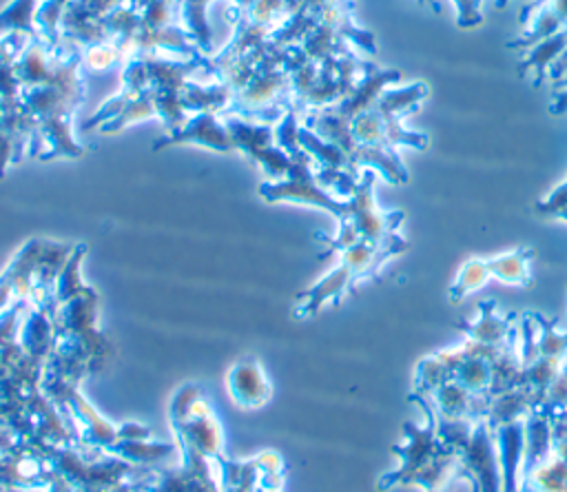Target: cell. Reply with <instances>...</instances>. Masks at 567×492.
<instances>
[{
  "instance_id": "cell-5",
  "label": "cell",
  "mask_w": 567,
  "mask_h": 492,
  "mask_svg": "<svg viewBox=\"0 0 567 492\" xmlns=\"http://www.w3.org/2000/svg\"><path fill=\"white\" fill-rule=\"evenodd\" d=\"M532 262H534L532 246H520L492 257H472L458 268L447 290V297L452 304H458L467 295L483 288L489 279H496L507 286L525 288L532 281Z\"/></svg>"
},
{
  "instance_id": "cell-10",
  "label": "cell",
  "mask_w": 567,
  "mask_h": 492,
  "mask_svg": "<svg viewBox=\"0 0 567 492\" xmlns=\"http://www.w3.org/2000/svg\"><path fill=\"white\" fill-rule=\"evenodd\" d=\"M42 0H9L0 9V33H35V11Z\"/></svg>"
},
{
  "instance_id": "cell-2",
  "label": "cell",
  "mask_w": 567,
  "mask_h": 492,
  "mask_svg": "<svg viewBox=\"0 0 567 492\" xmlns=\"http://www.w3.org/2000/svg\"><path fill=\"white\" fill-rule=\"evenodd\" d=\"M392 452L399 457V468L383 474L379 490L416 485L421 492H443L454 479H463L456 448L439 434L432 419L425 428L405 423V441L394 445Z\"/></svg>"
},
{
  "instance_id": "cell-1",
  "label": "cell",
  "mask_w": 567,
  "mask_h": 492,
  "mask_svg": "<svg viewBox=\"0 0 567 492\" xmlns=\"http://www.w3.org/2000/svg\"><path fill=\"white\" fill-rule=\"evenodd\" d=\"M16 73L29 131L27 155L38 160L82 157L84 146L73 133L75 113L86 98L82 49L71 42L51 47L40 35H29L16 55Z\"/></svg>"
},
{
  "instance_id": "cell-6",
  "label": "cell",
  "mask_w": 567,
  "mask_h": 492,
  "mask_svg": "<svg viewBox=\"0 0 567 492\" xmlns=\"http://www.w3.org/2000/svg\"><path fill=\"white\" fill-rule=\"evenodd\" d=\"M233 148L257 162L270 182L281 180L290 168V155L277 144L275 124L255 122L239 115H224Z\"/></svg>"
},
{
  "instance_id": "cell-7",
  "label": "cell",
  "mask_w": 567,
  "mask_h": 492,
  "mask_svg": "<svg viewBox=\"0 0 567 492\" xmlns=\"http://www.w3.org/2000/svg\"><path fill=\"white\" fill-rule=\"evenodd\" d=\"M295 11L310 18L315 24L337 31L361 53H374V38L357 22L352 0H295Z\"/></svg>"
},
{
  "instance_id": "cell-4",
  "label": "cell",
  "mask_w": 567,
  "mask_h": 492,
  "mask_svg": "<svg viewBox=\"0 0 567 492\" xmlns=\"http://www.w3.org/2000/svg\"><path fill=\"white\" fill-rule=\"evenodd\" d=\"M405 250L408 248L403 246H381L372 242H357L343 248L339 253V262L334 264V268L297 297L295 312L299 317H308L328 304H337L357 281L377 277L385 262Z\"/></svg>"
},
{
  "instance_id": "cell-11",
  "label": "cell",
  "mask_w": 567,
  "mask_h": 492,
  "mask_svg": "<svg viewBox=\"0 0 567 492\" xmlns=\"http://www.w3.org/2000/svg\"><path fill=\"white\" fill-rule=\"evenodd\" d=\"M69 2L71 0H42L35 11V33L51 47H60L64 42L60 33V22Z\"/></svg>"
},
{
  "instance_id": "cell-8",
  "label": "cell",
  "mask_w": 567,
  "mask_h": 492,
  "mask_svg": "<svg viewBox=\"0 0 567 492\" xmlns=\"http://www.w3.org/2000/svg\"><path fill=\"white\" fill-rule=\"evenodd\" d=\"M173 144H197L213 148L217 153H228L235 151L230 135L226 131L224 117L217 113H193L186 117V122L175 131V133H164L159 142L153 144V148L162 146H173Z\"/></svg>"
},
{
  "instance_id": "cell-9",
  "label": "cell",
  "mask_w": 567,
  "mask_h": 492,
  "mask_svg": "<svg viewBox=\"0 0 567 492\" xmlns=\"http://www.w3.org/2000/svg\"><path fill=\"white\" fill-rule=\"evenodd\" d=\"M228 392L244 408H259L270 399V381L255 359L237 361L228 372Z\"/></svg>"
},
{
  "instance_id": "cell-3",
  "label": "cell",
  "mask_w": 567,
  "mask_h": 492,
  "mask_svg": "<svg viewBox=\"0 0 567 492\" xmlns=\"http://www.w3.org/2000/svg\"><path fill=\"white\" fill-rule=\"evenodd\" d=\"M286 49L275 47L272 40L257 60L250 78L230 98L224 115H239L255 122L277 124L288 111H295L292 82L286 71ZM221 115V117H224Z\"/></svg>"
}]
</instances>
